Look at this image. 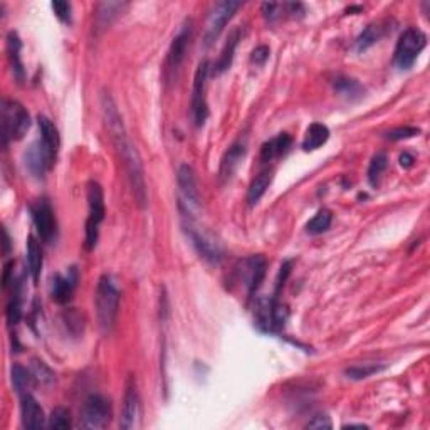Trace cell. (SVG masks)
Returning a JSON list of instances; mask_svg holds the SVG:
<instances>
[{
  "instance_id": "1",
  "label": "cell",
  "mask_w": 430,
  "mask_h": 430,
  "mask_svg": "<svg viewBox=\"0 0 430 430\" xmlns=\"http://www.w3.org/2000/svg\"><path fill=\"white\" fill-rule=\"evenodd\" d=\"M118 309H120V289L114 284L113 277L103 274L96 288V311L98 321L103 333H112L116 325Z\"/></svg>"
},
{
  "instance_id": "2",
  "label": "cell",
  "mask_w": 430,
  "mask_h": 430,
  "mask_svg": "<svg viewBox=\"0 0 430 430\" xmlns=\"http://www.w3.org/2000/svg\"><path fill=\"white\" fill-rule=\"evenodd\" d=\"M86 195H88L89 214H88V220H86L84 247H86V251H93V249L96 247L98 239H100V225L105 220V215H106L105 194H103V188H101L100 183L91 180V182L88 183Z\"/></svg>"
},
{
  "instance_id": "3",
  "label": "cell",
  "mask_w": 430,
  "mask_h": 430,
  "mask_svg": "<svg viewBox=\"0 0 430 430\" xmlns=\"http://www.w3.org/2000/svg\"><path fill=\"white\" fill-rule=\"evenodd\" d=\"M120 151L123 162H125L126 174H128V180L131 185V192H133L135 200H137L138 207H145L148 202V195H146V182H145V171H143V163L138 153L137 146L130 140L118 148Z\"/></svg>"
},
{
  "instance_id": "4",
  "label": "cell",
  "mask_w": 430,
  "mask_h": 430,
  "mask_svg": "<svg viewBox=\"0 0 430 430\" xmlns=\"http://www.w3.org/2000/svg\"><path fill=\"white\" fill-rule=\"evenodd\" d=\"M2 123H3V140L19 141L26 137L31 128V116L27 109L19 101L3 100L2 105Z\"/></svg>"
},
{
  "instance_id": "5",
  "label": "cell",
  "mask_w": 430,
  "mask_h": 430,
  "mask_svg": "<svg viewBox=\"0 0 430 430\" xmlns=\"http://www.w3.org/2000/svg\"><path fill=\"white\" fill-rule=\"evenodd\" d=\"M425 46H427V36L420 29H407L397 43L393 63L400 69H410Z\"/></svg>"
},
{
  "instance_id": "6",
  "label": "cell",
  "mask_w": 430,
  "mask_h": 430,
  "mask_svg": "<svg viewBox=\"0 0 430 430\" xmlns=\"http://www.w3.org/2000/svg\"><path fill=\"white\" fill-rule=\"evenodd\" d=\"M112 420V405L109 400L100 393L89 395L84 400L79 412V425L83 429H105Z\"/></svg>"
},
{
  "instance_id": "7",
  "label": "cell",
  "mask_w": 430,
  "mask_h": 430,
  "mask_svg": "<svg viewBox=\"0 0 430 430\" xmlns=\"http://www.w3.org/2000/svg\"><path fill=\"white\" fill-rule=\"evenodd\" d=\"M240 7H243V2H236V0H224V2L215 3L207 19L206 31H204V46L208 47L215 43L220 32Z\"/></svg>"
},
{
  "instance_id": "8",
  "label": "cell",
  "mask_w": 430,
  "mask_h": 430,
  "mask_svg": "<svg viewBox=\"0 0 430 430\" xmlns=\"http://www.w3.org/2000/svg\"><path fill=\"white\" fill-rule=\"evenodd\" d=\"M185 229L187 234L190 236L192 244H194L197 252L200 254V257L212 262V264H217V262L222 259V245H220V243L215 239V236L212 234V232L200 227V225H195L194 222H188Z\"/></svg>"
},
{
  "instance_id": "9",
  "label": "cell",
  "mask_w": 430,
  "mask_h": 430,
  "mask_svg": "<svg viewBox=\"0 0 430 430\" xmlns=\"http://www.w3.org/2000/svg\"><path fill=\"white\" fill-rule=\"evenodd\" d=\"M208 71H210V64H208L207 61L199 64L194 77V89H192V116H194L195 126H199V128L204 126V123H206L208 116L206 96Z\"/></svg>"
},
{
  "instance_id": "10",
  "label": "cell",
  "mask_w": 430,
  "mask_h": 430,
  "mask_svg": "<svg viewBox=\"0 0 430 430\" xmlns=\"http://www.w3.org/2000/svg\"><path fill=\"white\" fill-rule=\"evenodd\" d=\"M266 269H268V261H266L264 256H251L239 262L236 271L239 281L247 289L249 296H252L261 288L262 281L266 277Z\"/></svg>"
},
{
  "instance_id": "11",
  "label": "cell",
  "mask_w": 430,
  "mask_h": 430,
  "mask_svg": "<svg viewBox=\"0 0 430 430\" xmlns=\"http://www.w3.org/2000/svg\"><path fill=\"white\" fill-rule=\"evenodd\" d=\"M31 212L40 239L47 244L54 243L57 236V222L54 212H52V207L49 206L47 200H38V202L32 206Z\"/></svg>"
},
{
  "instance_id": "12",
  "label": "cell",
  "mask_w": 430,
  "mask_h": 430,
  "mask_svg": "<svg viewBox=\"0 0 430 430\" xmlns=\"http://www.w3.org/2000/svg\"><path fill=\"white\" fill-rule=\"evenodd\" d=\"M140 419V395H138L135 376H130L126 382L125 397H123V410L120 419V427L131 430L138 425Z\"/></svg>"
},
{
  "instance_id": "13",
  "label": "cell",
  "mask_w": 430,
  "mask_h": 430,
  "mask_svg": "<svg viewBox=\"0 0 430 430\" xmlns=\"http://www.w3.org/2000/svg\"><path fill=\"white\" fill-rule=\"evenodd\" d=\"M190 38H192V22L190 20H187V22L182 26V29H180L178 34L175 36L174 40H171L169 56H167V72H169V75L177 72L180 64H182L183 59H185L187 47L188 44H190Z\"/></svg>"
},
{
  "instance_id": "14",
  "label": "cell",
  "mask_w": 430,
  "mask_h": 430,
  "mask_svg": "<svg viewBox=\"0 0 430 430\" xmlns=\"http://www.w3.org/2000/svg\"><path fill=\"white\" fill-rule=\"evenodd\" d=\"M177 183L180 188V195H182V204L180 206L188 207V214H190L192 207H199L200 202V194H199V185H197V177L195 171L190 165L183 163L177 171Z\"/></svg>"
},
{
  "instance_id": "15",
  "label": "cell",
  "mask_w": 430,
  "mask_h": 430,
  "mask_svg": "<svg viewBox=\"0 0 430 430\" xmlns=\"http://www.w3.org/2000/svg\"><path fill=\"white\" fill-rule=\"evenodd\" d=\"M245 153H247V143H245V140H237L229 146V150L224 153L222 162H220L219 177L222 182H229L234 177L237 169L243 163Z\"/></svg>"
},
{
  "instance_id": "16",
  "label": "cell",
  "mask_w": 430,
  "mask_h": 430,
  "mask_svg": "<svg viewBox=\"0 0 430 430\" xmlns=\"http://www.w3.org/2000/svg\"><path fill=\"white\" fill-rule=\"evenodd\" d=\"M38 125H39V131H40L39 141L43 143L44 151H46L49 162H51V165L54 167V163L57 160V153H59V146H61L59 131H57L54 123L46 116H39Z\"/></svg>"
},
{
  "instance_id": "17",
  "label": "cell",
  "mask_w": 430,
  "mask_h": 430,
  "mask_svg": "<svg viewBox=\"0 0 430 430\" xmlns=\"http://www.w3.org/2000/svg\"><path fill=\"white\" fill-rule=\"evenodd\" d=\"M20 419L26 429H43L46 425L44 410L31 393H24L20 399Z\"/></svg>"
},
{
  "instance_id": "18",
  "label": "cell",
  "mask_w": 430,
  "mask_h": 430,
  "mask_svg": "<svg viewBox=\"0 0 430 430\" xmlns=\"http://www.w3.org/2000/svg\"><path fill=\"white\" fill-rule=\"evenodd\" d=\"M77 282V272L72 268L68 274H56L51 282V296L59 305H66L72 298Z\"/></svg>"
},
{
  "instance_id": "19",
  "label": "cell",
  "mask_w": 430,
  "mask_h": 430,
  "mask_svg": "<svg viewBox=\"0 0 430 430\" xmlns=\"http://www.w3.org/2000/svg\"><path fill=\"white\" fill-rule=\"evenodd\" d=\"M240 38H243V29L240 27L232 29L227 40H225L222 51H220L219 59H217V63L214 66V75H222V72H225L229 68H231L232 61H234L236 49L237 46H239Z\"/></svg>"
},
{
  "instance_id": "20",
  "label": "cell",
  "mask_w": 430,
  "mask_h": 430,
  "mask_svg": "<svg viewBox=\"0 0 430 430\" xmlns=\"http://www.w3.org/2000/svg\"><path fill=\"white\" fill-rule=\"evenodd\" d=\"M26 167L31 171L32 175H36V177H43L44 174L49 169H52L51 162H49L46 151H44V146L40 141L32 143L31 148L26 151Z\"/></svg>"
},
{
  "instance_id": "21",
  "label": "cell",
  "mask_w": 430,
  "mask_h": 430,
  "mask_svg": "<svg viewBox=\"0 0 430 430\" xmlns=\"http://www.w3.org/2000/svg\"><path fill=\"white\" fill-rule=\"evenodd\" d=\"M20 49H22V43H20L17 32H9L7 34V56H9L12 72H14L17 83H22L24 77H26L22 59H20Z\"/></svg>"
},
{
  "instance_id": "22",
  "label": "cell",
  "mask_w": 430,
  "mask_h": 430,
  "mask_svg": "<svg viewBox=\"0 0 430 430\" xmlns=\"http://www.w3.org/2000/svg\"><path fill=\"white\" fill-rule=\"evenodd\" d=\"M291 143H293V140H291V137L288 133H279L276 138H272V140L266 141L264 145H262L261 160L268 163V162H272L274 158L282 157V155L289 150Z\"/></svg>"
},
{
  "instance_id": "23",
  "label": "cell",
  "mask_w": 430,
  "mask_h": 430,
  "mask_svg": "<svg viewBox=\"0 0 430 430\" xmlns=\"http://www.w3.org/2000/svg\"><path fill=\"white\" fill-rule=\"evenodd\" d=\"M274 178V170L272 169H264L256 175V178L252 180L251 185L247 190V202L249 206H256L257 202L262 199V195L266 194L269 185L272 183Z\"/></svg>"
},
{
  "instance_id": "24",
  "label": "cell",
  "mask_w": 430,
  "mask_h": 430,
  "mask_svg": "<svg viewBox=\"0 0 430 430\" xmlns=\"http://www.w3.org/2000/svg\"><path fill=\"white\" fill-rule=\"evenodd\" d=\"M43 249H40L39 240L36 239L34 236L27 237V266H29V272H31L32 281L34 284H38L40 271H43Z\"/></svg>"
},
{
  "instance_id": "25",
  "label": "cell",
  "mask_w": 430,
  "mask_h": 430,
  "mask_svg": "<svg viewBox=\"0 0 430 430\" xmlns=\"http://www.w3.org/2000/svg\"><path fill=\"white\" fill-rule=\"evenodd\" d=\"M330 138V130L323 123H313L309 128L306 130L305 140H302V150L305 151H314L319 146H323Z\"/></svg>"
},
{
  "instance_id": "26",
  "label": "cell",
  "mask_w": 430,
  "mask_h": 430,
  "mask_svg": "<svg viewBox=\"0 0 430 430\" xmlns=\"http://www.w3.org/2000/svg\"><path fill=\"white\" fill-rule=\"evenodd\" d=\"M333 86L341 96L348 98V100H358V98H362L363 93H365V89H363V86L360 84L358 81L345 76H338L337 79L333 81Z\"/></svg>"
},
{
  "instance_id": "27",
  "label": "cell",
  "mask_w": 430,
  "mask_h": 430,
  "mask_svg": "<svg viewBox=\"0 0 430 430\" xmlns=\"http://www.w3.org/2000/svg\"><path fill=\"white\" fill-rule=\"evenodd\" d=\"M382 36H383V27L380 26V24H370V26H367L365 29H363L362 34L356 38L355 49L358 52L367 51L368 47H371L374 44L378 43Z\"/></svg>"
},
{
  "instance_id": "28",
  "label": "cell",
  "mask_w": 430,
  "mask_h": 430,
  "mask_svg": "<svg viewBox=\"0 0 430 430\" xmlns=\"http://www.w3.org/2000/svg\"><path fill=\"white\" fill-rule=\"evenodd\" d=\"M126 3L120 2H108V3H100L96 10V22L98 27H108L112 24L113 17H116L120 12L125 9Z\"/></svg>"
},
{
  "instance_id": "29",
  "label": "cell",
  "mask_w": 430,
  "mask_h": 430,
  "mask_svg": "<svg viewBox=\"0 0 430 430\" xmlns=\"http://www.w3.org/2000/svg\"><path fill=\"white\" fill-rule=\"evenodd\" d=\"M331 222H333L331 212L328 210V208H321V210H318V214L306 224V232H308L309 236H319L330 229Z\"/></svg>"
},
{
  "instance_id": "30",
  "label": "cell",
  "mask_w": 430,
  "mask_h": 430,
  "mask_svg": "<svg viewBox=\"0 0 430 430\" xmlns=\"http://www.w3.org/2000/svg\"><path fill=\"white\" fill-rule=\"evenodd\" d=\"M387 167H388V157L387 153H383V151H380V153H376L375 157L371 158L370 165H368V182H370L371 187H378L380 178H382Z\"/></svg>"
},
{
  "instance_id": "31",
  "label": "cell",
  "mask_w": 430,
  "mask_h": 430,
  "mask_svg": "<svg viewBox=\"0 0 430 430\" xmlns=\"http://www.w3.org/2000/svg\"><path fill=\"white\" fill-rule=\"evenodd\" d=\"M34 380L36 378L34 375H32V371L26 370V368L20 365L12 367V385H14L15 392L20 393V395L27 393V388L31 387Z\"/></svg>"
},
{
  "instance_id": "32",
  "label": "cell",
  "mask_w": 430,
  "mask_h": 430,
  "mask_svg": "<svg viewBox=\"0 0 430 430\" xmlns=\"http://www.w3.org/2000/svg\"><path fill=\"white\" fill-rule=\"evenodd\" d=\"M49 429H69L71 427V413L63 407H57L49 417Z\"/></svg>"
},
{
  "instance_id": "33",
  "label": "cell",
  "mask_w": 430,
  "mask_h": 430,
  "mask_svg": "<svg viewBox=\"0 0 430 430\" xmlns=\"http://www.w3.org/2000/svg\"><path fill=\"white\" fill-rule=\"evenodd\" d=\"M31 371L32 375H34V378L40 383H52L56 380L51 368H49L44 362H40V360H34V362H32Z\"/></svg>"
},
{
  "instance_id": "34",
  "label": "cell",
  "mask_w": 430,
  "mask_h": 430,
  "mask_svg": "<svg viewBox=\"0 0 430 430\" xmlns=\"http://www.w3.org/2000/svg\"><path fill=\"white\" fill-rule=\"evenodd\" d=\"M7 321H9L10 326L17 325L20 321V318H22V306H20V300H19V293H14V298L9 301V305H7Z\"/></svg>"
},
{
  "instance_id": "35",
  "label": "cell",
  "mask_w": 430,
  "mask_h": 430,
  "mask_svg": "<svg viewBox=\"0 0 430 430\" xmlns=\"http://www.w3.org/2000/svg\"><path fill=\"white\" fill-rule=\"evenodd\" d=\"M380 370H383V367L363 365V367H351V368H348L345 374L348 375V378L362 380V378H367V376H371L374 374H378Z\"/></svg>"
},
{
  "instance_id": "36",
  "label": "cell",
  "mask_w": 430,
  "mask_h": 430,
  "mask_svg": "<svg viewBox=\"0 0 430 430\" xmlns=\"http://www.w3.org/2000/svg\"><path fill=\"white\" fill-rule=\"evenodd\" d=\"M419 135H420V130L415 128V126H404V128L388 131V133L385 135V138L392 141H399V140H407V138L419 137Z\"/></svg>"
},
{
  "instance_id": "37",
  "label": "cell",
  "mask_w": 430,
  "mask_h": 430,
  "mask_svg": "<svg viewBox=\"0 0 430 430\" xmlns=\"http://www.w3.org/2000/svg\"><path fill=\"white\" fill-rule=\"evenodd\" d=\"M51 7L52 10H54L56 17L59 19L61 22H71V3L56 0V2L51 3Z\"/></svg>"
},
{
  "instance_id": "38",
  "label": "cell",
  "mask_w": 430,
  "mask_h": 430,
  "mask_svg": "<svg viewBox=\"0 0 430 430\" xmlns=\"http://www.w3.org/2000/svg\"><path fill=\"white\" fill-rule=\"evenodd\" d=\"M269 54H271V49H269L268 46H259V47H256L252 51L251 61H252L254 64L262 66V64L266 63V61L269 59Z\"/></svg>"
},
{
  "instance_id": "39",
  "label": "cell",
  "mask_w": 430,
  "mask_h": 430,
  "mask_svg": "<svg viewBox=\"0 0 430 430\" xmlns=\"http://www.w3.org/2000/svg\"><path fill=\"white\" fill-rule=\"evenodd\" d=\"M306 427L309 429H331V420L330 417L325 415V413H319V415L314 417L313 420L308 422Z\"/></svg>"
},
{
  "instance_id": "40",
  "label": "cell",
  "mask_w": 430,
  "mask_h": 430,
  "mask_svg": "<svg viewBox=\"0 0 430 430\" xmlns=\"http://www.w3.org/2000/svg\"><path fill=\"white\" fill-rule=\"evenodd\" d=\"M413 162H415V158L412 157L408 151H405V153L400 155V165L405 167V169H408V167L413 165Z\"/></svg>"
},
{
  "instance_id": "41",
  "label": "cell",
  "mask_w": 430,
  "mask_h": 430,
  "mask_svg": "<svg viewBox=\"0 0 430 430\" xmlns=\"http://www.w3.org/2000/svg\"><path fill=\"white\" fill-rule=\"evenodd\" d=\"M10 251V239H9V234H7V231H3V252L9 254Z\"/></svg>"
}]
</instances>
